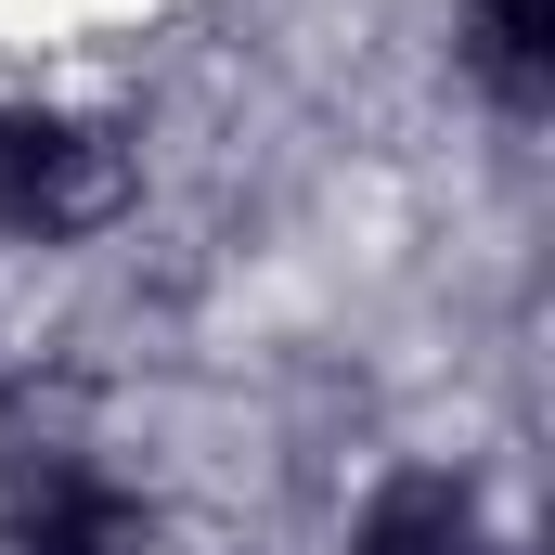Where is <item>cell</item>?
Wrapping results in <instances>:
<instances>
[{
  "instance_id": "1",
  "label": "cell",
  "mask_w": 555,
  "mask_h": 555,
  "mask_svg": "<svg viewBox=\"0 0 555 555\" xmlns=\"http://www.w3.org/2000/svg\"><path fill=\"white\" fill-rule=\"evenodd\" d=\"M117 207H130V155L117 142L91 117H65V104H39V91H0V233L78 246Z\"/></svg>"
},
{
  "instance_id": "2",
  "label": "cell",
  "mask_w": 555,
  "mask_h": 555,
  "mask_svg": "<svg viewBox=\"0 0 555 555\" xmlns=\"http://www.w3.org/2000/svg\"><path fill=\"white\" fill-rule=\"evenodd\" d=\"M155 543V504H142L117 465H39L26 491H13V530H0V555H142Z\"/></svg>"
},
{
  "instance_id": "3",
  "label": "cell",
  "mask_w": 555,
  "mask_h": 555,
  "mask_svg": "<svg viewBox=\"0 0 555 555\" xmlns=\"http://www.w3.org/2000/svg\"><path fill=\"white\" fill-rule=\"evenodd\" d=\"M349 555H491V530H478V491H465L452 465H401V478L362 504Z\"/></svg>"
},
{
  "instance_id": "4",
  "label": "cell",
  "mask_w": 555,
  "mask_h": 555,
  "mask_svg": "<svg viewBox=\"0 0 555 555\" xmlns=\"http://www.w3.org/2000/svg\"><path fill=\"white\" fill-rule=\"evenodd\" d=\"M465 65L504 117H530L555 78V0H465Z\"/></svg>"
}]
</instances>
